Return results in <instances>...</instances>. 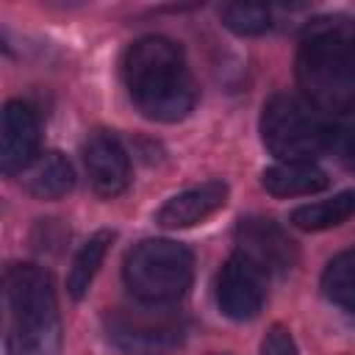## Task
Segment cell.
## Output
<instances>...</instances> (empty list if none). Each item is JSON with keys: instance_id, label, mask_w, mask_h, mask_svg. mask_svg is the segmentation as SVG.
<instances>
[{"instance_id": "cell-1", "label": "cell", "mask_w": 355, "mask_h": 355, "mask_svg": "<svg viewBox=\"0 0 355 355\" xmlns=\"http://www.w3.org/2000/svg\"><path fill=\"white\" fill-rule=\"evenodd\" d=\"M122 75L133 105L147 119L178 122L194 108L197 86L183 50L172 39H136L125 53Z\"/></svg>"}, {"instance_id": "cell-2", "label": "cell", "mask_w": 355, "mask_h": 355, "mask_svg": "<svg viewBox=\"0 0 355 355\" xmlns=\"http://www.w3.org/2000/svg\"><path fill=\"white\" fill-rule=\"evenodd\" d=\"M297 80L322 114L355 111V31L338 19H316L297 53Z\"/></svg>"}, {"instance_id": "cell-3", "label": "cell", "mask_w": 355, "mask_h": 355, "mask_svg": "<svg viewBox=\"0 0 355 355\" xmlns=\"http://www.w3.org/2000/svg\"><path fill=\"white\" fill-rule=\"evenodd\" d=\"M8 311V355H58L61 319L53 277L36 263H14L3 275Z\"/></svg>"}, {"instance_id": "cell-4", "label": "cell", "mask_w": 355, "mask_h": 355, "mask_svg": "<svg viewBox=\"0 0 355 355\" xmlns=\"http://www.w3.org/2000/svg\"><path fill=\"white\" fill-rule=\"evenodd\" d=\"M194 275L191 252L169 239L139 241L122 266V277L136 300L144 305H166L186 294Z\"/></svg>"}, {"instance_id": "cell-5", "label": "cell", "mask_w": 355, "mask_h": 355, "mask_svg": "<svg viewBox=\"0 0 355 355\" xmlns=\"http://www.w3.org/2000/svg\"><path fill=\"white\" fill-rule=\"evenodd\" d=\"M330 122L302 97L275 94L261 114V139L280 161H311L330 141Z\"/></svg>"}, {"instance_id": "cell-6", "label": "cell", "mask_w": 355, "mask_h": 355, "mask_svg": "<svg viewBox=\"0 0 355 355\" xmlns=\"http://www.w3.org/2000/svg\"><path fill=\"white\" fill-rule=\"evenodd\" d=\"M108 341L128 355H169L186 338L183 316L150 308H114L103 319Z\"/></svg>"}, {"instance_id": "cell-7", "label": "cell", "mask_w": 355, "mask_h": 355, "mask_svg": "<svg viewBox=\"0 0 355 355\" xmlns=\"http://www.w3.org/2000/svg\"><path fill=\"white\" fill-rule=\"evenodd\" d=\"M263 300H266V272L239 252L230 255L216 277L219 311L236 322H244L261 313Z\"/></svg>"}, {"instance_id": "cell-8", "label": "cell", "mask_w": 355, "mask_h": 355, "mask_svg": "<svg viewBox=\"0 0 355 355\" xmlns=\"http://www.w3.org/2000/svg\"><path fill=\"white\" fill-rule=\"evenodd\" d=\"M239 255L250 258L263 272H288L297 263V247L288 233L266 219V216H247L236 227Z\"/></svg>"}, {"instance_id": "cell-9", "label": "cell", "mask_w": 355, "mask_h": 355, "mask_svg": "<svg viewBox=\"0 0 355 355\" xmlns=\"http://www.w3.org/2000/svg\"><path fill=\"white\" fill-rule=\"evenodd\" d=\"M36 147H39L36 111L22 100L6 103L3 122H0V169H3V175L25 172V166L36 158Z\"/></svg>"}, {"instance_id": "cell-10", "label": "cell", "mask_w": 355, "mask_h": 355, "mask_svg": "<svg viewBox=\"0 0 355 355\" xmlns=\"http://www.w3.org/2000/svg\"><path fill=\"white\" fill-rule=\"evenodd\" d=\"M83 164L97 194L116 197L130 180V161L119 139L108 130H94L83 144Z\"/></svg>"}, {"instance_id": "cell-11", "label": "cell", "mask_w": 355, "mask_h": 355, "mask_svg": "<svg viewBox=\"0 0 355 355\" xmlns=\"http://www.w3.org/2000/svg\"><path fill=\"white\" fill-rule=\"evenodd\" d=\"M225 202H227V186L222 180H208V183H200V186L186 189V191L175 194L172 200H166L158 208L155 222L166 230L191 227V225L208 219L211 214H216Z\"/></svg>"}, {"instance_id": "cell-12", "label": "cell", "mask_w": 355, "mask_h": 355, "mask_svg": "<svg viewBox=\"0 0 355 355\" xmlns=\"http://www.w3.org/2000/svg\"><path fill=\"white\" fill-rule=\"evenodd\" d=\"M327 175L313 161H280L261 175V186L275 197L313 194L327 186Z\"/></svg>"}, {"instance_id": "cell-13", "label": "cell", "mask_w": 355, "mask_h": 355, "mask_svg": "<svg viewBox=\"0 0 355 355\" xmlns=\"http://www.w3.org/2000/svg\"><path fill=\"white\" fill-rule=\"evenodd\" d=\"M75 183V175H72V166L69 161L61 155V153H44V155H36L25 172H22V186L28 194L39 197V200H58L64 197Z\"/></svg>"}, {"instance_id": "cell-14", "label": "cell", "mask_w": 355, "mask_h": 355, "mask_svg": "<svg viewBox=\"0 0 355 355\" xmlns=\"http://www.w3.org/2000/svg\"><path fill=\"white\" fill-rule=\"evenodd\" d=\"M355 216V189L341 191L330 200H319L311 205H302L291 214V225L300 230H327Z\"/></svg>"}, {"instance_id": "cell-15", "label": "cell", "mask_w": 355, "mask_h": 355, "mask_svg": "<svg viewBox=\"0 0 355 355\" xmlns=\"http://www.w3.org/2000/svg\"><path fill=\"white\" fill-rule=\"evenodd\" d=\"M111 239H114L111 230H100L75 252L72 266L67 272V291H69L72 300H80L89 291V286H92V280H94V275H97V269H100V263L108 252Z\"/></svg>"}, {"instance_id": "cell-16", "label": "cell", "mask_w": 355, "mask_h": 355, "mask_svg": "<svg viewBox=\"0 0 355 355\" xmlns=\"http://www.w3.org/2000/svg\"><path fill=\"white\" fill-rule=\"evenodd\" d=\"M322 288L333 305L355 313V250H347L327 263Z\"/></svg>"}, {"instance_id": "cell-17", "label": "cell", "mask_w": 355, "mask_h": 355, "mask_svg": "<svg viewBox=\"0 0 355 355\" xmlns=\"http://www.w3.org/2000/svg\"><path fill=\"white\" fill-rule=\"evenodd\" d=\"M222 22H225V28H230L239 36H258V33L269 31L272 14L261 3H227L222 8Z\"/></svg>"}, {"instance_id": "cell-18", "label": "cell", "mask_w": 355, "mask_h": 355, "mask_svg": "<svg viewBox=\"0 0 355 355\" xmlns=\"http://www.w3.org/2000/svg\"><path fill=\"white\" fill-rule=\"evenodd\" d=\"M327 150L336 155V161H338L349 175H355V122L333 125V128H330Z\"/></svg>"}, {"instance_id": "cell-19", "label": "cell", "mask_w": 355, "mask_h": 355, "mask_svg": "<svg viewBox=\"0 0 355 355\" xmlns=\"http://www.w3.org/2000/svg\"><path fill=\"white\" fill-rule=\"evenodd\" d=\"M261 355H297V344L283 324H272L261 341Z\"/></svg>"}, {"instance_id": "cell-20", "label": "cell", "mask_w": 355, "mask_h": 355, "mask_svg": "<svg viewBox=\"0 0 355 355\" xmlns=\"http://www.w3.org/2000/svg\"><path fill=\"white\" fill-rule=\"evenodd\" d=\"M216 355H230V352H216Z\"/></svg>"}]
</instances>
